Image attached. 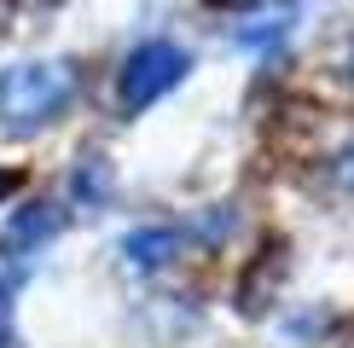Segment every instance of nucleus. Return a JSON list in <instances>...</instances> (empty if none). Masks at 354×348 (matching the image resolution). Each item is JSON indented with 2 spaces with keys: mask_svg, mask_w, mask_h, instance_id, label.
<instances>
[{
  "mask_svg": "<svg viewBox=\"0 0 354 348\" xmlns=\"http://www.w3.org/2000/svg\"><path fill=\"white\" fill-rule=\"evenodd\" d=\"M70 93H76V70L70 64H24V70H6V81H0V116H6V128H47L58 110L70 105Z\"/></svg>",
  "mask_w": 354,
  "mask_h": 348,
  "instance_id": "f257e3e1",
  "label": "nucleus"
},
{
  "mask_svg": "<svg viewBox=\"0 0 354 348\" xmlns=\"http://www.w3.org/2000/svg\"><path fill=\"white\" fill-rule=\"evenodd\" d=\"M180 76H186V52L169 47V41H145V47L128 52V64H122V105L128 110L157 105Z\"/></svg>",
  "mask_w": 354,
  "mask_h": 348,
  "instance_id": "f03ea898",
  "label": "nucleus"
},
{
  "mask_svg": "<svg viewBox=\"0 0 354 348\" xmlns=\"http://www.w3.org/2000/svg\"><path fill=\"white\" fill-rule=\"evenodd\" d=\"M58 203H29L24 215H12V226H6V238H0V250L6 255H24V250H35V244H47L53 232H58Z\"/></svg>",
  "mask_w": 354,
  "mask_h": 348,
  "instance_id": "7ed1b4c3",
  "label": "nucleus"
},
{
  "mask_svg": "<svg viewBox=\"0 0 354 348\" xmlns=\"http://www.w3.org/2000/svg\"><path fill=\"white\" fill-rule=\"evenodd\" d=\"M122 250L134 255L140 267H157V261H169V255H174V232H169V226H145V232H134V238L122 244Z\"/></svg>",
  "mask_w": 354,
  "mask_h": 348,
  "instance_id": "20e7f679",
  "label": "nucleus"
},
{
  "mask_svg": "<svg viewBox=\"0 0 354 348\" xmlns=\"http://www.w3.org/2000/svg\"><path fill=\"white\" fill-rule=\"evenodd\" d=\"M76 192H82L87 203H99V197H105V163H99V157H87V163L76 168Z\"/></svg>",
  "mask_w": 354,
  "mask_h": 348,
  "instance_id": "39448f33",
  "label": "nucleus"
},
{
  "mask_svg": "<svg viewBox=\"0 0 354 348\" xmlns=\"http://www.w3.org/2000/svg\"><path fill=\"white\" fill-rule=\"evenodd\" d=\"M0 348H18V337H12V302H6V290H0Z\"/></svg>",
  "mask_w": 354,
  "mask_h": 348,
  "instance_id": "423d86ee",
  "label": "nucleus"
}]
</instances>
